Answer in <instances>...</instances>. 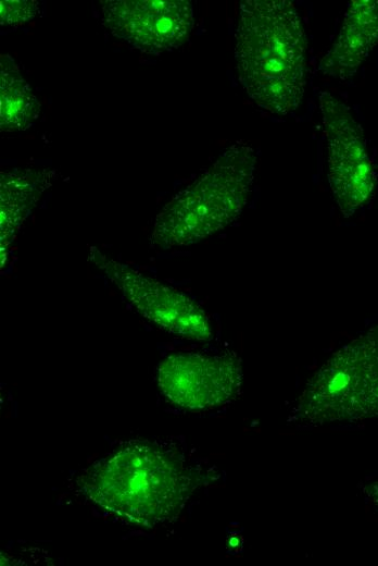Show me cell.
Returning <instances> with one entry per match:
<instances>
[{
    "label": "cell",
    "mask_w": 378,
    "mask_h": 566,
    "mask_svg": "<svg viewBox=\"0 0 378 566\" xmlns=\"http://www.w3.org/2000/svg\"><path fill=\"white\" fill-rule=\"evenodd\" d=\"M217 477L177 442L129 440L78 477L84 495L130 524L175 519L196 490Z\"/></svg>",
    "instance_id": "1"
},
{
    "label": "cell",
    "mask_w": 378,
    "mask_h": 566,
    "mask_svg": "<svg viewBox=\"0 0 378 566\" xmlns=\"http://www.w3.org/2000/svg\"><path fill=\"white\" fill-rule=\"evenodd\" d=\"M238 81L249 97L274 114L301 103L306 85V35L288 0H243L235 33Z\"/></svg>",
    "instance_id": "2"
},
{
    "label": "cell",
    "mask_w": 378,
    "mask_h": 566,
    "mask_svg": "<svg viewBox=\"0 0 378 566\" xmlns=\"http://www.w3.org/2000/svg\"><path fill=\"white\" fill-rule=\"evenodd\" d=\"M256 151L239 140L156 216L150 243L163 249L197 243L236 221L254 182Z\"/></svg>",
    "instance_id": "3"
},
{
    "label": "cell",
    "mask_w": 378,
    "mask_h": 566,
    "mask_svg": "<svg viewBox=\"0 0 378 566\" xmlns=\"http://www.w3.org/2000/svg\"><path fill=\"white\" fill-rule=\"evenodd\" d=\"M378 420V324L335 352L312 376L288 421L319 427Z\"/></svg>",
    "instance_id": "4"
},
{
    "label": "cell",
    "mask_w": 378,
    "mask_h": 566,
    "mask_svg": "<svg viewBox=\"0 0 378 566\" xmlns=\"http://www.w3.org/2000/svg\"><path fill=\"white\" fill-rule=\"evenodd\" d=\"M89 260L121 291L148 320L172 333L194 341L212 339L206 312L182 292L143 275L90 247Z\"/></svg>",
    "instance_id": "5"
},
{
    "label": "cell",
    "mask_w": 378,
    "mask_h": 566,
    "mask_svg": "<svg viewBox=\"0 0 378 566\" xmlns=\"http://www.w3.org/2000/svg\"><path fill=\"white\" fill-rule=\"evenodd\" d=\"M328 146V180L341 213L349 218L373 195L376 175L361 126L348 108L327 91L319 94Z\"/></svg>",
    "instance_id": "6"
},
{
    "label": "cell",
    "mask_w": 378,
    "mask_h": 566,
    "mask_svg": "<svg viewBox=\"0 0 378 566\" xmlns=\"http://www.w3.org/2000/svg\"><path fill=\"white\" fill-rule=\"evenodd\" d=\"M242 379L241 359L234 353H177L156 368L164 397L188 410H207L234 402L241 393Z\"/></svg>",
    "instance_id": "7"
},
{
    "label": "cell",
    "mask_w": 378,
    "mask_h": 566,
    "mask_svg": "<svg viewBox=\"0 0 378 566\" xmlns=\"http://www.w3.org/2000/svg\"><path fill=\"white\" fill-rule=\"evenodd\" d=\"M102 19L117 38L147 53L181 46L193 27V10L186 0H106Z\"/></svg>",
    "instance_id": "8"
},
{
    "label": "cell",
    "mask_w": 378,
    "mask_h": 566,
    "mask_svg": "<svg viewBox=\"0 0 378 566\" xmlns=\"http://www.w3.org/2000/svg\"><path fill=\"white\" fill-rule=\"evenodd\" d=\"M378 41V0L352 1L336 42L319 63L329 76H352Z\"/></svg>",
    "instance_id": "9"
},
{
    "label": "cell",
    "mask_w": 378,
    "mask_h": 566,
    "mask_svg": "<svg viewBox=\"0 0 378 566\" xmlns=\"http://www.w3.org/2000/svg\"><path fill=\"white\" fill-rule=\"evenodd\" d=\"M55 171L25 169L1 173L0 180V250L1 259L21 225L52 184Z\"/></svg>",
    "instance_id": "10"
},
{
    "label": "cell",
    "mask_w": 378,
    "mask_h": 566,
    "mask_svg": "<svg viewBox=\"0 0 378 566\" xmlns=\"http://www.w3.org/2000/svg\"><path fill=\"white\" fill-rule=\"evenodd\" d=\"M40 104L30 86L22 77L14 60L2 54L0 58V128L24 131L38 116Z\"/></svg>",
    "instance_id": "11"
},
{
    "label": "cell",
    "mask_w": 378,
    "mask_h": 566,
    "mask_svg": "<svg viewBox=\"0 0 378 566\" xmlns=\"http://www.w3.org/2000/svg\"><path fill=\"white\" fill-rule=\"evenodd\" d=\"M39 12L37 1H10L2 0L0 2V21L1 24L16 25L25 23L36 16Z\"/></svg>",
    "instance_id": "12"
},
{
    "label": "cell",
    "mask_w": 378,
    "mask_h": 566,
    "mask_svg": "<svg viewBox=\"0 0 378 566\" xmlns=\"http://www.w3.org/2000/svg\"><path fill=\"white\" fill-rule=\"evenodd\" d=\"M363 493L378 508V481H373L363 488Z\"/></svg>",
    "instance_id": "13"
}]
</instances>
